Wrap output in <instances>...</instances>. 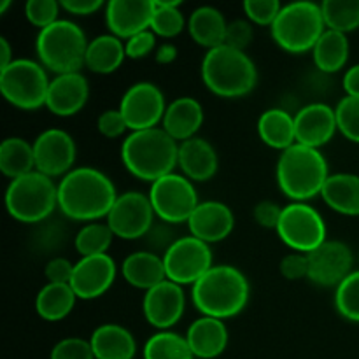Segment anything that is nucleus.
Listing matches in <instances>:
<instances>
[{
  "label": "nucleus",
  "mask_w": 359,
  "mask_h": 359,
  "mask_svg": "<svg viewBox=\"0 0 359 359\" xmlns=\"http://www.w3.org/2000/svg\"><path fill=\"white\" fill-rule=\"evenodd\" d=\"M258 135L262 142L272 149H290L297 144L294 116L279 107L269 109L258 119Z\"/></svg>",
  "instance_id": "nucleus-31"
},
{
  "label": "nucleus",
  "mask_w": 359,
  "mask_h": 359,
  "mask_svg": "<svg viewBox=\"0 0 359 359\" xmlns=\"http://www.w3.org/2000/svg\"><path fill=\"white\" fill-rule=\"evenodd\" d=\"M91 349L95 359H133L137 344L125 326L105 323L91 333Z\"/></svg>",
  "instance_id": "nucleus-27"
},
{
  "label": "nucleus",
  "mask_w": 359,
  "mask_h": 359,
  "mask_svg": "<svg viewBox=\"0 0 359 359\" xmlns=\"http://www.w3.org/2000/svg\"><path fill=\"white\" fill-rule=\"evenodd\" d=\"M276 231L293 252L304 255H309L328 241L325 219L307 202H293L283 207Z\"/></svg>",
  "instance_id": "nucleus-10"
},
{
  "label": "nucleus",
  "mask_w": 359,
  "mask_h": 359,
  "mask_svg": "<svg viewBox=\"0 0 359 359\" xmlns=\"http://www.w3.org/2000/svg\"><path fill=\"white\" fill-rule=\"evenodd\" d=\"M6 209L20 223H44L58 209V184L37 170L14 179L6 189Z\"/></svg>",
  "instance_id": "nucleus-7"
},
{
  "label": "nucleus",
  "mask_w": 359,
  "mask_h": 359,
  "mask_svg": "<svg viewBox=\"0 0 359 359\" xmlns=\"http://www.w3.org/2000/svg\"><path fill=\"white\" fill-rule=\"evenodd\" d=\"M326 205L342 216H359V175L333 174L326 181L321 191Z\"/></svg>",
  "instance_id": "nucleus-29"
},
{
  "label": "nucleus",
  "mask_w": 359,
  "mask_h": 359,
  "mask_svg": "<svg viewBox=\"0 0 359 359\" xmlns=\"http://www.w3.org/2000/svg\"><path fill=\"white\" fill-rule=\"evenodd\" d=\"M154 216L149 196L140 191H126L118 196L105 219L114 237L137 241L146 237L154 224Z\"/></svg>",
  "instance_id": "nucleus-14"
},
{
  "label": "nucleus",
  "mask_w": 359,
  "mask_h": 359,
  "mask_svg": "<svg viewBox=\"0 0 359 359\" xmlns=\"http://www.w3.org/2000/svg\"><path fill=\"white\" fill-rule=\"evenodd\" d=\"M182 6L181 0H154V14L151 21V28L156 37L174 39L184 30L186 18L179 7Z\"/></svg>",
  "instance_id": "nucleus-37"
},
{
  "label": "nucleus",
  "mask_w": 359,
  "mask_h": 359,
  "mask_svg": "<svg viewBox=\"0 0 359 359\" xmlns=\"http://www.w3.org/2000/svg\"><path fill=\"white\" fill-rule=\"evenodd\" d=\"M97 128L105 139H118L128 130V126H126V121L119 109H109L98 116Z\"/></svg>",
  "instance_id": "nucleus-49"
},
{
  "label": "nucleus",
  "mask_w": 359,
  "mask_h": 359,
  "mask_svg": "<svg viewBox=\"0 0 359 359\" xmlns=\"http://www.w3.org/2000/svg\"><path fill=\"white\" fill-rule=\"evenodd\" d=\"M90 41L83 28L69 20H58L51 27L39 30L35 53L44 69L60 74L81 72L86 62Z\"/></svg>",
  "instance_id": "nucleus-6"
},
{
  "label": "nucleus",
  "mask_w": 359,
  "mask_h": 359,
  "mask_svg": "<svg viewBox=\"0 0 359 359\" xmlns=\"http://www.w3.org/2000/svg\"><path fill=\"white\" fill-rule=\"evenodd\" d=\"M121 161L126 170L140 181L156 182L174 174L177 167L179 142L163 128L132 132L121 144Z\"/></svg>",
  "instance_id": "nucleus-3"
},
{
  "label": "nucleus",
  "mask_w": 359,
  "mask_h": 359,
  "mask_svg": "<svg viewBox=\"0 0 359 359\" xmlns=\"http://www.w3.org/2000/svg\"><path fill=\"white\" fill-rule=\"evenodd\" d=\"M203 125V107L196 98L179 97L167 105L161 128L175 140V142H186V140L196 137V132Z\"/></svg>",
  "instance_id": "nucleus-24"
},
{
  "label": "nucleus",
  "mask_w": 359,
  "mask_h": 359,
  "mask_svg": "<svg viewBox=\"0 0 359 359\" xmlns=\"http://www.w3.org/2000/svg\"><path fill=\"white\" fill-rule=\"evenodd\" d=\"M144 359H195L186 337L174 332H158L144 346Z\"/></svg>",
  "instance_id": "nucleus-35"
},
{
  "label": "nucleus",
  "mask_w": 359,
  "mask_h": 359,
  "mask_svg": "<svg viewBox=\"0 0 359 359\" xmlns=\"http://www.w3.org/2000/svg\"><path fill=\"white\" fill-rule=\"evenodd\" d=\"M0 170L11 181L35 172L34 144L21 137H7L0 144Z\"/></svg>",
  "instance_id": "nucleus-33"
},
{
  "label": "nucleus",
  "mask_w": 359,
  "mask_h": 359,
  "mask_svg": "<svg viewBox=\"0 0 359 359\" xmlns=\"http://www.w3.org/2000/svg\"><path fill=\"white\" fill-rule=\"evenodd\" d=\"M76 300L77 297L70 284L48 283L35 297V312L44 321H62L74 311Z\"/></svg>",
  "instance_id": "nucleus-32"
},
{
  "label": "nucleus",
  "mask_w": 359,
  "mask_h": 359,
  "mask_svg": "<svg viewBox=\"0 0 359 359\" xmlns=\"http://www.w3.org/2000/svg\"><path fill=\"white\" fill-rule=\"evenodd\" d=\"M121 276L130 286L137 290H153L154 286L167 280L163 256L154 255L151 251L132 252L123 259Z\"/></svg>",
  "instance_id": "nucleus-26"
},
{
  "label": "nucleus",
  "mask_w": 359,
  "mask_h": 359,
  "mask_svg": "<svg viewBox=\"0 0 359 359\" xmlns=\"http://www.w3.org/2000/svg\"><path fill=\"white\" fill-rule=\"evenodd\" d=\"M126 58L125 42L112 34L98 35L93 41H90L86 51V67L90 72L107 76L116 72L123 65Z\"/></svg>",
  "instance_id": "nucleus-30"
},
{
  "label": "nucleus",
  "mask_w": 359,
  "mask_h": 359,
  "mask_svg": "<svg viewBox=\"0 0 359 359\" xmlns=\"http://www.w3.org/2000/svg\"><path fill=\"white\" fill-rule=\"evenodd\" d=\"M119 112L125 118L130 132L156 128L163 121L167 102L160 88L149 81L132 84L119 102Z\"/></svg>",
  "instance_id": "nucleus-13"
},
{
  "label": "nucleus",
  "mask_w": 359,
  "mask_h": 359,
  "mask_svg": "<svg viewBox=\"0 0 359 359\" xmlns=\"http://www.w3.org/2000/svg\"><path fill=\"white\" fill-rule=\"evenodd\" d=\"M235 226V217L230 207L217 200L200 202L188 219L189 235L205 244H217L230 237Z\"/></svg>",
  "instance_id": "nucleus-22"
},
{
  "label": "nucleus",
  "mask_w": 359,
  "mask_h": 359,
  "mask_svg": "<svg viewBox=\"0 0 359 359\" xmlns=\"http://www.w3.org/2000/svg\"><path fill=\"white\" fill-rule=\"evenodd\" d=\"M116 276L118 266L111 256H86L74 265L70 286L79 300H95L111 290Z\"/></svg>",
  "instance_id": "nucleus-18"
},
{
  "label": "nucleus",
  "mask_w": 359,
  "mask_h": 359,
  "mask_svg": "<svg viewBox=\"0 0 359 359\" xmlns=\"http://www.w3.org/2000/svg\"><path fill=\"white\" fill-rule=\"evenodd\" d=\"M202 81L216 97L242 98L258 84V70L248 53L219 46L203 56Z\"/></svg>",
  "instance_id": "nucleus-5"
},
{
  "label": "nucleus",
  "mask_w": 359,
  "mask_h": 359,
  "mask_svg": "<svg viewBox=\"0 0 359 359\" xmlns=\"http://www.w3.org/2000/svg\"><path fill=\"white\" fill-rule=\"evenodd\" d=\"M321 11L328 30L347 35L359 28V0H325Z\"/></svg>",
  "instance_id": "nucleus-36"
},
{
  "label": "nucleus",
  "mask_w": 359,
  "mask_h": 359,
  "mask_svg": "<svg viewBox=\"0 0 359 359\" xmlns=\"http://www.w3.org/2000/svg\"><path fill=\"white\" fill-rule=\"evenodd\" d=\"M252 39H255V30H252V25L249 21L235 20L231 23H228L224 46L245 53V49L249 48Z\"/></svg>",
  "instance_id": "nucleus-46"
},
{
  "label": "nucleus",
  "mask_w": 359,
  "mask_h": 359,
  "mask_svg": "<svg viewBox=\"0 0 359 359\" xmlns=\"http://www.w3.org/2000/svg\"><path fill=\"white\" fill-rule=\"evenodd\" d=\"M177 167L182 170V175L191 182H205L216 175L219 168V158L209 140L193 137L179 144Z\"/></svg>",
  "instance_id": "nucleus-23"
},
{
  "label": "nucleus",
  "mask_w": 359,
  "mask_h": 359,
  "mask_svg": "<svg viewBox=\"0 0 359 359\" xmlns=\"http://www.w3.org/2000/svg\"><path fill=\"white\" fill-rule=\"evenodd\" d=\"M228 328L224 321L216 318L202 316L189 325L186 340L189 344L193 356L200 359H214L226 351Z\"/></svg>",
  "instance_id": "nucleus-25"
},
{
  "label": "nucleus",
  "mask_w": 359,
  "mask_h": 359,
  "mask_svg": "<svg viewBox=\"0 0 359 359\" xmlns=\"http://www.w3.org/2000/svg\"><path fill=\"white\" fill-rule=\"evenodd\" d=\"M337 128L351 142L359 144V98L346 95L335 107Z\"/></svg>",
  "instance_id": "nucleus-41"
},
{
  "label": "nucleus",
  "mask_w": 359,
  "mask_h": 359,
  "mask_svg": "<svg viewBox=\"0 0 359 359\" xmlns=\"http://www.w3.org/2000/svg\"><path fill=\"white\" fill-rule=\"evenodd\" d=\"M167 279L179 286H193L212 269L210 245L193 235L179 237L163 255Z\"/></svg>",
  "instance_id": "nucleus-12"
},
{
  "label": "nucleus",
  "mask_w": 359,
  "mask_h": 359,
  "mask_svg": "<svg viewBox=\"0 0 359 359\" xmlns=\"http://www.w3.org/2000/svg\"><path fill=\"white\" fill-rule=\"evenodd\" d=\"M175 58H177V48L172 42H163L158 46L156 53H154V60L160 65H168V63L175 62Z\"/></svg>",
  "instance_id": "nucleus-54"
},
{
  "label": "nucleus",
  "mask_w": 359,
  "mask_h": 359,
  "mask_svg": "<svg viewBox=\"0 0 359 359\" xmlns=\"http://www.w3.org/2000/svg\"><path fill=\"white\" fill-rule=\"evenodd\" d=\"M228 21L224 14L212 6H202L191 13L188 20V32L193 41L207 51L224 46Z\"/></svg>",
  "instance_id": "nucleus-28"
},
{
  "label": "nucleus",
  "mask_w": 359,
  "mask_h": 359,
  "mask_svg": "<svg viewBox=\"0 0 359 359\" xmlns=\"http://www.w3.org/2000/svg\"><path fill=\"white\" fill-rule=\"evenodd\" d=\"M172 226H174V224L163 223V221H158V223H154L153 226H151V230L147 231V235L144 237L147 245H149L151 252H154V255L161 252V256H163L165 252L168 251V248L177 241L179 237L175 235Z\"/></svg>",
  "instance_id": "nucleus-45"
},
{
  "label": "nucleus",
  "mask_w": 359,
  "mask_h": 359,
  "mask_svg": "<svg viewBox=\"0 0 359 359\" xmlns=\"http://www.w3.org/2000/svg\"><path fill=\"white\" fill-rule=\"evenodd\" d=\"M158 41L156 35L153 34L151 30L140 32V34L133 35L130 37L128 41L125 42V49H126V58L132 60H140L149 56L151 53H156L158 49Z\"/></svg>",
  "instance_id": "nucleus-47"
},
{
  "label": "nucleus",
  "mask_w": 359,
  "mask_h": 359,
  "mask_svg": "<svg viewBox=\"0 0 359 359\" xmlns=\"http://www.w3.org/2000/svg\"><path fill=\"white\" fill-rule=\"evenodd\" d=\"M35 170L48 177H65L74 170L77 147L72 135L62 128H48L34 140Z\"/></svg>",
  "instance_id": "nucleus-16"
},
{
  "label": "nucleus",
  "mask_w": 359,
  "mask_h": 359,
  "mask_svg": "<svg viewBox=\"0 0 359 359\" xmlns=\"http://www.w3.org/2000/svg\"><path fill=\"white\" fill-rule=\"evenodd\" d=\"M344 90L349 97H358L359 98V63L353 65L351 69H347V72L344 74Z\"/></svg>",
  "instance_id": "nucleus-53"
},
{
  "label": "nucleus",
  "mask_w": 359,
  "mask_h": 359,
  "mask_svg": "<svg viewBox=\"0 0 359 359\" xmlns=\"http://www.w3.org/2000/svg\"><path fill=\"white\" fill-rule=\"evenodd\" d=\"M349 41H347L346 34L326 28V32L312 49L316 67L325 74L339 72L349 60Z\"/></svg>",
  "instance_id": "nucleus-34"
},
{
  "label": "nucleus",
  "mask_w": 359,
  "mask_h": 359,
  "mask_svg": "<svg viewBox=\"0 0 359 359\" xmlns=\"http://www.w3.org/2000/svg\"><path fill=\"white\" fill-rule=\"evenodd\" d=\"M11 6V2L9 0H4L2 4H0V14H6V11H7V7Z\"/></svg>",
  "instance_id": "nucleus-56"
},
{
  "label": "nucleus",
  "mask_w": 359,
  "mask_h": 359,
  "mask_svg": "<svg viewBox=\"0 0 359 359\" xmlns=\"http://www.w3.org/2000/svg\"><path fill=\"white\" fill-rule=\"evenodd\" d=\"M60 11L62 4L56 0H28L25 4V18L41 30L51 27L60 20Z\"/></svg>",
  "instance_id": "nucleus-42"
},
{
  "label": "nucleus",
  "mask_w": 359,
  "mask_h": 359,
  "mask_svg": "<svg viewBox=\"0 0 359 359\" xmlns=\"http://www.w3.org/2000/svg\"><path fill=\"white\" fill-rule=\"evenodd\" d=\"M154 0H111L105 4V25L118 39L128 41L151 28Z\"/></svg>",
  "instance_id": "nucleus-19"
},
{
  "label": "nucleus",
  "mask_w": 359,
  "mask_h": 359,
  "mask_svg": "<svg viewBox=\"0 0 359 359\" xmlns=\"http://www.w3.org/2000/svg\"><path fill=\"white\" fill-rule=\"evenodd\" d=\"M67 241V230L60 221H44L37 224L35 231L32 233V244L39 252L44 255H53L60 251Z\"/></svg>",
  "instance_id": "nucleus-40"
},
{
  "label": "nucleus",
  "mask_w": 359,
  "mask_h": 359,
  "mask_svg": "<svg viewBox=\"0 0 359 359\" xmlns=\"http://www.w3.org/2000/svg\"><path fill=\"white\" fill-rule=\"evenodd\" d=\"M60 4L63 11L74 16H91L104 7V2L100 0H63Z\"/></svg>",
  "instance_id": "nucleus-52"
},
{
  "label": "nucleus",
  "mask_w": 359,
  "mask_h": 359,
  "mask_svg": "<svg viewBox=\"0 0 359 359\" xmlns=\"http://www.w3.org/2000/svg\"><path fill=\"white\" fill-rule=\"evenodd\" d=\"M249 297L248 277L231 265H214L191 286V302L196 311L221 321L241 314L248 307Z\"/></svg>",
  "instance_id": "nucleus-2"
},
{
  "label": "nucleus",
  "mask_w": 359,
  "mask_h": 359,
  "mask_svg": "<svg viewBox=\"0 0 359 359\" xmlns=\"http://www.w3.org/2000/svg\"><path fill=\"white\" fill-rule=\"evenodd\" d=\"M330 175L321 151L302 144L283 151L276 168L279 189L293 202H307L321 195Z\"/></svg>",
  "instance_id": "nucleus-4"
},
{
  "label": "nucleus",
  "mask_w": 359,
  "mask_h": 359,
  "mask_svg": "<svg viewBox=\"0 0 359 359\" xmlns=\"http://www.w3.org/2000/svg\"><path fill=\"white\" fill-rule=\"evenodd\" d=\"M242 7L248 20L259 27H272L283 9L279 0H245Z\"/></svg>",
  "instance_id": "nucleus-43"
},
{
  "label": "nucleus",
  "mask_w": 359,
  "mask_h": 359,
  "mask_svg": "<svg viewBox=\"0 0 359 359\" xmlns=\"http://www.w3.org/2000/svg\"><path fill=\"white\" fill-rule=\"evenodd\" d=\"M186 309V294L182 286L163 280L146 291L142 300V312L146 321L160 332H170L172 326L181 321Z\"/></svg>",
  "instance_id": "nucleus-17"
},
{
  "label": "nucleus",
  "mask_w": 359,
  "mask_h": 359,
  "mask_svg": "<svg viewBox=\"0 0 359 359\" xmlns=\"http://www.w3.org/2000/svg\"><path fill=\"white\" fill-rule=\"evenodd\" d=\"M118 196L114 182L93 167L74 168L58 182V210L72 221L107 217Z\"/></svg>",
  "instance_id": "nucleus-1"
},
{
  "label": "nucleus",
  "mask_w": 359,
  "mask_h": 359,
  "mask_svg": "<svg viewBox=\"0 0 359 359\" xmlns=\"http://www.w3.org/2000/svg\"><path fill=\"white\" fill-rule=\"evenodd\" d=\"M149 202L160 221L168 224L188 223L200 205L195 184L182 174H168L151 184Z\"/></svg>",
  "instance_id": "nucleus-11"
},
{
  "label": "nucleus",
  "mask_w": 359,
  "mask_h": 359,
  "mask_svg": "<svg viewBox=\"0 0 359 359\" xmlns=\"http://www.w3.org/2000/svg\"><path fill=\"white\" fill-rule=\"evenodd\" d=\"M74 265L67 258L62 256H53L44 266V276L48 283L51 284H70L74 273Z\"/></svg>",
  "instance_id": "nucleus-50"
},
{
  "label": "nucleus",
  "mask_w": 359,
  "mask_h": 359,
  "mask_svg": "<svg viewBox=\"0 0 359 359\" xmlns=\"http://www.w3.org/2000/svg\"><path fill=\"white\" fill-rule=\"evenodd\" d=\"M335 109L323 102H314L294 114V133L297 144L319 149L326 146L337 133Z\"/></svg>",
  "instance_id": "nucleus-20"
},
{
  "label": "nucleus",
  "mask_w": 359,
  "mask_h": 359,
  "mask_svg": "<svg viewBox=\"0 0 359 359\" xmlns=\"http://www.w3.org/2000/svg\"><path fill=\"white\" fill-rule=\"evenodd\" d=\"M88 98H90V84L83 74H60L49 83L46 107L58 118H70L83 111Z\"/></svg>",
  "instance_id": "nucleus-21"
},
{
  "label": "nucleus",
  "mask_w": 359,
  "mask_h": 359,
  "mask_svg": "<svg viewBox=\"0 0 359 359\" xmlns=\"http://www.w3.org/2000/svg\"><path fill=\"white\" fill-rule=\"evenodd\" d=\"M309 280L321 287H339L354 272V256L342 241H326L309 252Z\"/></svg>",
  "instance_id": "nucleus-15"
},
{
  "label": "nucleus",
  "mask_w": 359,
  "mask_h": 359,
  "mask_svg": "<svg viewBox=\"0 0 359 359\" xmlns=\"http://www.w3.org/2000/svg\"><path fill=\"white\" fill-rule=\"evenodd\" d=\"M0 48H2V55H0V70H2L9 67L16 58L13 56V49H11L9 41L6 37H0Z\"/></svg>",
  "instance_id": "nucleus-55"
},
{
  "label": "nucleus",
  "mask_w": 359,
  "mask_h": 359,
  "mask_svg": "<svg viewBox=\"0 0 359 359\" xmlns=\"http://www.w3.org/2000/svg\"><path fill=\"white\" fill-rule=\"evenodd\" d=\"M335 309L347 321L359 323V270H354L335 290Z\"/></svg>",
  "instance_id": "nucleus-39"
},
{
  "label": "nucleus",
  "mask_w": 359,
  "mask_h": 359,
  "mask_svg": "<svg viewBox=\"0 0 359 359\" xmlns=\"http://www.w3.org/2000/svg\"><path fill=\"white\" fill-rule=\"evenodd\" d=\"M112 238H114V233L107 226V223H90L76 233L74 248L79 252L81 258L107 255L109 248L112 244Z\"/></svg>",
  "instance_id": "nucleus-38"
},
{
  "label": "nucleus",
  "mask_w": 359,
  "mask_h": 359,
  "mask_svg": "<svg viewBox=\"0 0 359 359\" xmlns=\"http://www.w3.org/2000/svg\"><path fill=\"white\" fill-rule=\"evenodd\" d=\"M48 74L39 62L16 58L9 67L0 70V93L21 111H37L46 107L49 91Z\"/></svg>",
  "instance_id": "nucleus-9"
},
{
  "label": "nucleus",
  "mask_w": 359,
  "mask_h": 359,
  "mask_svg": "<svg viewBox=\"0 0 359 359\" xmlns=\"http://www.w3.org/2000/svg\"><path fill=\"white\" fill-rule=\"evenodd\" d=\"M280 214H283V207H279L272 200H263L252 210L256 223L262 228H266V230H276L277 224H279Z\"/></svg>",
  "instance_id": "nucleus-51"
},
{
  "label": "nucleus",
  "mask_w": 359,
  "mask_h": 359,
  "mask_svg": "<svg viewBox=\"0 0 359 359\" xmlns=\"http://www.w3.org/2000/svg\"><path fill=\"white\" fill-rule=\"evenodd\" d=\"M279 270L287 280L309 279V256L304 252H291L280 259Z\"/></svg>",
  "instance_id": "nucleus-48"
},
{
  "label": "nucleus",
  "mask_w": 359,
  "mask_h": 359,
  "mask_svg": "<svg viewBox=\"0 0 359 359\" xmlns=\"http://www.w3.org/2000/svg\"><path fill=\"white\" fill-rule=\"evenodd\" d=\"M270 32L273 42L284 51L293 55L312 51L326 32L321 4L302 0L283 6Z\"/></svg>",
  "instance_id": "nucleus-8"
},
{
  "label": "nucleus",
  "mask_w": 359,
  "mask_h": 359,
  "mask_svg": "<svg viewBox=\"0 0 359 359\" xmlns=\"http://www.w3.org/2000/svg\"><path fill=\"white\" fill-rule=\"evenodd\" d=\"M49 359H95V354L90 340L69 337L53 347Z\"/></svg>",
  "instance_id": "nucleus-44"
}]
</instances>
